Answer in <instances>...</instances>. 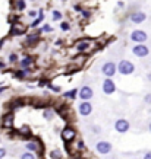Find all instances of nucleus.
Segmentation results:
<instances>
[{"label": "nucleus", "mask_w": 151, "mask_h": 159, "mask_svg": "<svg viewBox=\"0 0 151 159\" xmlns=\"http://www.w3.org/2000/svg\"><path fill=\"white\" fill-rule=\"evenodd\" d=\"M118 70L120 75H132L135 70V66L134 63L129 61V60H122V61H119Z\"/></svg>", "instance_id": "nucleus-1"}, {"label": "nucleus", "mask_w": 151, "mask_h": 159, "mask_svg": "<svg viewBox=\"0 0 151 159\" xmlns=\"http://www.w3.org/2000/svg\"><path fill=\"white\" fill-rule=\"evenodd\" d=\"M116 70H118V67L116 64L113 63V61H107V63H104L103 67H101V72H103V75L106 76V77H112V76L116 75Z\"/></svg>", "instance_id": "nucleus-2"}, {"label": "nucleus", "mask_w": 151, "mask_h": 159, "mask_svg": "<svg viewBox=\"0 0 151 159\" xmlns=\"http://www.w3.org/2000/svg\"><path fill=\"white\" fill-rule=\"evenodd\" d=\"M148 40V37H147V34L141 31V29H135L134 32L131 34V41L136 42V44H144V42Z\"/></svg>", "instance_id": "nucleus-3"}, {"label": "nucleus", "mask_w": 151, "mask_h": 159, "mask_svg": "<svg viewBox=\"0 0 151 159\" xmlns=\"http://www.w3.org/2000/svg\"><path fill=\"white\" fill-rule=\"evenodd\" d=\"M76 137V131H75V128H72V127H65L63 130H62V139L65 140L66 143L69 142H72L74 139Z\"/></svg>", "instance_id": "nucleus-4"}, {"label": "nucleus", "mask_w": 151, "mask_h": 159, "mask_svg": "<svg viewBox=\"0 0 151 159\" xmlns=\"http://www.w3.org/2000/svg\"><path fill=\"white\" fill-rule=\"evenodd\" d=\"M132 53H134L136 57H147V56L150 54V50H148V47L144 45V44H136L134 48H132Z\"/></svg>", "instance_id": "nucleus-5"}, {"label": "nucleus", "mask_w": 151, "mask_h": 159, "mask_svg": "<svg viewBox=\"0 0 151 159\" xmlns=\"http://www.w3.org/2000/svg\"><path fill=\"white\" fill-rule=\"evenodd\" d=\"M129 121L128 120H125V118H120V120H118L116 123H115V128H116V131H119V133H126L128 130H129Z\"/></svg>", "instance_id": "nucleus-6"}, {"label": "nucleus", "mask_w": 151, "mask_h": 159, "mask_svg": "<svg viewBox=\"0 0 151 159\" xmlns=\"http://www.w3.org/2000/svg\"><path fill=\"white\" fill-rule=\"evenodd\" d=\"M115 91H116V85H115V82H113L112 79H109V77H106V80L103 82V92L107 93V95H112Z\"/></svg>", "instance_id": "nucleus-7"}, {"label": "nucleus", "mask_w": 151, "mask_h": 159, "mask_svg": "<svg viewBox=\"0 0 151 159\" xmlns=\"http://www.w3.org/2000/svg\"><path fill=\"white\" fill-rule=\"evenodd\" d=\"M92 96H94V92H92V89L90 86H82L79 89V98L82 101H90Z\"/></svg>", "instance_id": "nucleus-8"}, {"label": "nucleus", "mask_w": 151, "mask_h": 159, "mask_svg": "<svg viewBox=\"0 0 151 159\" xmlns=\"http://www.w3.org/2000/svg\"><path fill=\"white\" fill-rule=\"evenodd\" d=\"M95 151L101 153V155H107L112 151V144L109 142H98L95 144Z\"/></svg>", "instance_id": "nucleus-9"}, {"label": "nucleus", "mask_w": 151, "mask_h": 159, "mask_svg": "<svg viewBox=\"0 0 151 159\" xmlns=\"http://www.w3.org/2000/svg\"><path fill=\"white\" fill-rule=\"evenodd\" d=\"M91 112H92V105L88 101H82V104L79 105V114L87 117V115H90Z\"/></svg>", "instance_id": "nucleus-10"}, {"label": "nucleus", "mask_w": 151, "mask_h": 159, "mask_svg": "<svg viewBox=\"0 0 151 159\" xmlns=\"http://www.w3.org/2000/svg\"><path fill=\"white\" fill-rule=\"evenodd\" d=\"M13 114L12 112H8V114H5L3 118H2V127H5V128H10V127H13Z\"/></svg>", "instance_id": "nucleus-11"}, {"label": "nucleus", "mask_w": 151, "mask_h": 159, "mask_svg": "<svg viewBox=\"0 0 151 159\" xmlns=\"http://www.w3.org/2000/svg\"><path fill=\"white\" fill-rule=\"evenodd\" d=\"M145 19H147V15H145L144 12H135V13L131 15V21H132L134 24H142Z\"/></svg>", "instance_id": "nucleus-12"}, {"label": "nucleus", "mask_w": 151, "mask_h": 159, "mask_svg": "<svg viewBox=\"0 0 151 159\" xmlns=\"http://www.w3.org/2000/svg\"><path fill=\"white\" fill-rule=\"evenodd\" d=\"M25 148L28 149V152H41L43 151V144L38 142H28L25 144Z\"/></svg>", "instance_id": "nucleus-13"}, {"label": "nucleus", "mask_w": 151, "mask_h": 159, "mask_svg": "<svg viewBox=\"0 0 151 159\" xmlns=\"http://www.w3.org/2000/svg\"><path fill=\"white\" fill-rule=\"evenodd\" d=\"M90 48V41L88 40H81V41L76 44V50L79 51V53H84Z\"/></svg>", "instance_id": "nucleus-14"}, {"label": "nucleus", "mask_w": 151, "mask_h": 159, "mask_svg": "<svg viewBox=\"0 0 151 159\" xmlns=\"http://www.w3.org/2000/svg\"><path fill=\"white\" fill-rule=\"evenodd\" d=\"M38 34H33V35H28L25 40V44L26 45H35V44H38Z\"/></svg>", "instance_id": "nucleus-15"}, {"label": "nucleus", "mask_w": 151, "mask_h": 159, "mask_svg": "<svg viewBox=\"0 0 151 159\" xmlns=\"http://www.w3.org/2000/svg\"><path fill=\"white\" fill-rule=\"evenodd\" d=\"M25 26L22 25H13L12 26V29H10V35H21V34L25 32Z\"/></svg>", "instance_id": "nucleus-16"}, {"label": "nucleus", "mask_w": 151, "mask_h": 159, "mask_svg": "<svg viewBox=\"0 0 151 159\" xmlns=\"http://www.w3.org/2000/svg\"><path fill=\"white\" fill-rule=\"evenodd\" d=\"M18 133L21 134L22 137H25V139H29V137H31V131H29V127L28 126H22Z\"/></svg>", "instance_id": "nucleus-17"}, {"label": "nucleus", "mask_w": 151, "mask_h": 159, "mask_svg": "<svg viewBox=\"0 0 151 159\" xmlns=\"http://www.w3.org/2000/svg\"><path fill=\"white\" fill-rule=\"evenodd\" d=\"M33 57H29V56H26V57H24L22 59V61H21V66L24 67V69H29V66L33 64Z\"/></svg>", "instance_id": "nucleus-18"}, {"label": "nucleus", "mask_w": 151, "mask_h": 159, "mask_svg": "<svg viewBox=\"0 0 151 159\" xmlns=\"http://www.w3.org/2000/svg\"><path fill=\"white\" fill-rule=\"evenodd\" d=\"M24 104H25V101L21 99V98H16V99H12V101H10V107H12V108H18V107L24 105Z\"/></svg>", "instance_id": "nucleus-19"}, {"label": "nucleus", "mask_w": 151, "mask_h": 159, "mask_svg": "<svg viewBox=\"0 0 151 159\" xmlns=\"http://www.w3.org/2000/svg\"><path fill=\"white\" fill-rule=\"evenodd\" d=\"M76 93H78V91L76 89H72V91H67V92L63 93V98H66V99H75Z\"/></svg>", "instance_id": "nucleus-20"}, {"label": "nucleus", "mask_w": 151, "mask_h": 159, "mask_svg": "<svg viewBox=\"0 0 151 159\" xmlns=\"http://www.w3.org/2000/svg\"><path fill=\"white\" fill-rule=\"evenodd\" d=\"M50 158L51 159H63V155H62V152L59 149H54V151L50 152Z\"/></svg>", "instance_id": "nucleus-21"}, {"label": "nucleus", "mask_w": 151, "mask_h": 159, "mask_svg": "<svg viewBox=\"0 0 151 159\" xmlns=\"http://www.w3.org/2000/svg\"><path fill=\"white\" fill-rule=\"evenodd\" d=\"M56 112L59 114L60 117L67 118V112H69V109H67L66 107H62V108H57V109H56Z\"/></svg>", "instance_id": "nucleus-22"}, {"label": "nucleus", "mask_w": 151, "mask_h": 159, "mask_svg": "<svg viewBox=\"0 0 151 159\" xmlns=\"http://www.w3.org/2000/svg\"><path fill=\"white\" fill-rule=\"evenodd\" d=\"M43 19H44V16H43V12H41V10H40V16L37 18V19L34 21L33 24H31V26H33V28H35V26H38V25H40V24H41V21H43Z\"/></svg>", "instance_id": "nucleus-23"}, {"label": "nucleus", "mask_w": 151, "mask_h": 159, "mask_svg": "<svg viewBox=\"0 0 151 159\" xmlns=\"http://www.w3.org/2000/svg\"><path fill=\"white\" fill-rule=\"evenodd\" d=\"M53 115H54V111H53V109H46V111H44V118H46V120H51V118H53Z\"/></svg>", "instance_id": "nucleus-24"}, {"label": "nucleus", "mask_w": 151, "mask_h": 159, "mask_svg": "<svg viewBox=\"0 0 151 159\" xmlns=\"http://www.w3.org/2000/svg\"><path fill=\"white\" fill-rule=\"evenodd\" d=\"M21 159H35V156H34L33 152H25L21 155Z\"/></svg>", "instance_id": "nucleus-25"}, {"label": "nucleus", "mask_w": 151, "mask_h": 159, "mask_svg": "<svg viewBox=\"0 0 151 159\" xmlns=\"http://www.w3.org/2000/svg\"><path fill=\"white\" fill-rule=\"evenodd\" d=\"M16 9L24 10V9H25V0H18L16 2Z\"/></svg>", "instance_id": "nucleus-26"}, {"label": "nucleus", "mask_w": 151, "mask_h": 159, "mask_svg": "<svg viewBox=\"0 0 151 159\" xmlns=\"http://www.w3.org/2000/svg\"><path fill=\"white\" fill-rule=\"evenodd\" d=\"M47 86L50 88L53 92H60V88L59 86H56V85H53V83H47Z\"/></svg>", "instance_id": "nucleus-27"}, {"label": "nucleus", "mask_w": 151, "mask_h": 159, "mask_svg": "<svg viewBox=\"0 0 151 159\" xmlns=\"http://www.w3.org/2000/svg\"><path fill=\"white\" fill-rule=\"evenodd\" d=\"M60 18H62V13H60L59 10H54L53 12V19L54 21H60Z\"/></svg>", "instance_id": "nucleus-28"}, {"label": "nucleus", "mask_w": 151, "mask_h": 159, "mask_svg": "<svg viewBox=\"0 0 151 159\" xmlns=\"http://www.w3.org/2000/svg\"><path fill=\"white\" fill-rule=\"evenodd\" d=\"M60 28H62V31H69V28H70V26H69L67 22H62V24H60Z\"/></svg>", "instance_id": "nucleus-29"}, {"label": "nucleus", "mask_w": 151, "mask_h": 159, "mask_svg": "<svg viewBox=\"0 0 151 159\" xmlns=\"http://www.w3.org/2000/svg\"><path fill=\"white\" fill-rule=\"evenodd\" d=\"M9 60H10V63H16V61H18V56L12 53V54L9 56Z\"/></svg>", "instance_id": "nucleus-30"}, {"label": "nucleus", "mask_w": 151, "mask_h": 159, "mask_svg": "<svg viewBox=\"0 0 151 159\" xmlns=\"http://www.w3.org/2000/svg\"><path fill=\"white\" fill-rule=\"evenodd\" d=\"M41 31H44V32H51V31H53V28H51V25H49V24H47V25L43 26Z\"/></svg>", "instance_id": "nucleus-31"}, {"label": "nucleus", "mask_w": 151, "mask_h": 159, "mask_svg": "<svg viewBox=\"0 0 151 159\" xmlns=\"http://www.w3.org/2000/svg\"><path fill=\"white\" fill-rule=\"evenodd\" d=\"M76 149H78V151H84V149H85L84 143H82V142H78V143H76Z\"/></svg>", "instance_id": "nucleus-32"}, {"label": "nucleus", "mask_w": 151, "mask_h": 159, "mask_svg": "<svg viewBox=\"0 0 151 159\" xmlns=\"http://www.w3.org/2000/svg\"><path fill=\"white\" fill-rule=\"evenodd\" d=\"M144 101H145V104H151V93H147L145 98H144Z\"/></svg>", "instance_id": "nucleus-33"}, {"label": "nucleus", "mask_w": 151, "mask_h": 159, "mask_svg": "<svg viewBox=\"0 0 151 159\" xmlns=\"http://www.w3.org/2000/svg\"><path fill=\"white\" fill-rule=\"evenodd\" d=\"M6 156V149H3V148H0V159H3Z\"/></svg>", "instance_id": "nucleus-34"}, {"label": "nucleus", "mask_w": 151, "mask_h": 159, "mask_svg": "<svg viewBox=\"0 0 151 159\" xmlns=\"http://www.w3.org/2000/svg\"><path fill=\"white\" fill-rule=\"evenodd\" d=\"M81 13H82V18H90V15H91L88 10H84V9H82V12H81Z\"/></svg>", "instance_id": "nucleus-35"}, {"label": "nucleus", "mask_w": 151, "mask_h": 159, "mask_svg": "<svg viewBox=\"0 0 151 159\" xmlns=\"http://www.w3.org/2000/svg\"><path fill=\"white\" fill-rule=\"evenodd\" d=\"M144 159H151V152H147V153L144 155Z\"/></svg>", "instance_id": "nucleus-36"}, {"label": "nucleus", "mask_w": 151, "mask_h": 159, "mask_svg": "<svg viewBox=\"0 0 151 159\" xmlns=\"http://www.w3.org/2000/svg\"><path fill=\"white\" fill-rule=\"evenodd\" d=\"M5 67H6V64H5V63H3V61H0V70H3V69H5Z\"/></svg>", "instance_id": "nucleus-37"}, {"label": "nucleus", "mask_w": 151, "mask_h": 159, "mask_svg": "<svg viewBox=\"0 0 151 159\" xmlns=\"http://www.w3.org/2000/svg\"><path fill=\"white\" fill-rule=\"evenodd\" d=\"M118 5H119V8H123V6H125V3H123V2H119Z\"/></svg>", "instance_id": "nucleus-38"}, {"label": "nucleus", "mask_w": 151, "mask_h": 159, "mask_svg": "<svg viewBox=\"0 0 151 159\" xmlns=\"http://www.w3.org/2000/svg\"><path fill=\"white\" fill-rule=\"evenodd\" d=\"M3 91H6V86H0V93L3 92Z\"/></svg>", "instance_id": "nucleus-39"}, {"label": "nucleus", "mask_w": 151, "mask_h": 159, "mask_svg": "<svg viewBox=\"0 0 151 159\" xmlns=\"http://www.w3.org/2000/svg\"><path fill=\"white\" fill-rule=\"evenodd\" d=\"M75 10H81V12H82V8H81V6H78V5H76V6H75Z\"/></svg>", "instance_id": "nucleus-40"}, {"label": "nucleus", "mask_w": 151, "mask_h": 159, "mask_svg": "<svg viewBox=\"0 0 151 159\" xmlns=\"http://www.w3.org/2000/svg\"><path fill=\"white\" fill-rule=\"evenodd\" d=\"M3 44H5V40H0V48L3 47Z\"/></svg>", "instance_id": "nucleus-41"}, {"label": "nucleus", "mask_w": 151, "mask_h": 159, "mask_svg": "<svg viewBox=\"0 0 151 159\" xmlns=\"http://www.w3.org/2000/svg\"><path fill=\"white\" fill-rule=\"evenodd\" d=\"M72 159H85V158H82V156H74Z\"/></svg>", "instance_id": "nucleus-42"}, {"label": "nucleus", "mask_w": 151, "mask_h": 159, "mask_svg": "<svg viewBox=\"0 0 151 159\" xmlns=\"http://www.w3.org/2000/svg\"><path fill=\"white\" fill-rule=\"evenodd\" d=\"M148 80H151V73H148Z\"/></svg>", "instance_id": "nucleus-43"}, {"label": "nucleus", "mask_w": 151, "mask_h": 159, "mask_svg": "<svg viewBox=\"0 0 151 159\" xmlns=\"http://www.w3.org/2000/svg\"><path fill=\"white\" fill-rule=\"evenodd\" d=\"M150 131H151V123H150Z\"/></svg>", "instance_id": "nucleus-44"}]
</instances>
